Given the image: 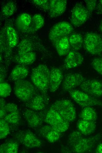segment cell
<instances>
[{"instance_id":"cell-1","label":"cell","mask_w":102,"mask_h":153,"mask_svg":"<svg viewBox=\"0 0 102 153\" xmlns=\"http://www.w3.org/2000/svg\"><path fill=\"white\" fill-rule=\"evenodd\" d=\"M50 72L46 65L41 64L33 69L31 74L33 83L42 93L45 100L47 96Z\"/></svg>"},{"instance_id":"cell-2","label":"cell","mask_w":102,"mask_h":153,"mask_svg":"<svg viewBox=\"0 0 102 153\" xmlns=\"http://www.w3.org/2000/svg\"><path fill=\"white\" fill-rule=\"evenodd\" d=\"M13 90L16 96L21 101L26 102L36 94L34 85L29 81L24 79L15 82Z\"/></svg>"},{"instance_id":"cell-3","label":"cell","mask_w":102,"mask_h":153,"mask_svg":"<svg viewBox=\"0 0 102 153\" xmlns=\"http://www.w3.org/2000/svg\"><path fill=\"white\" fill-rule=\"evenodd\" d=\"M56 111L65 119L70 122L76 117L75 107L71 101L63 99L55 102L50 107Z\"/></svg>"},{"instance_id":"cell-4","label":"cell","mask_w":102,"mask_h":153,"mask_svg":"<svg viewBox=\"0 0 102 153\" xmlns=\"http://www.w3.org/2000/svg\"><path fill=\"white\" fill-rule=\"evenodd\" d=\"M45 122L60 133L66 131L69 127V122L63 118L56 111L50 107L46 114Z\"/></svg>"},{"instance_id":"cell-5","label":"cell","mask_w":102,"mask_h":153,"mask_svg":"<svg viewBox=\"0 0 102 153\" xmlns=\"http://www.w3.org/2000/svg\"><path fill=\"white\" fill-rule=\"evenodd\" d=\"M83 44L85 49L91 54H102V37L98 34L92 32L86 34Z\"/></svg>"},{"instance_id":"cell-6","label":"cell","mask_w":102,"mask_h":153,"mask_svg":"<svg viewBox=\"0 0 102 153\" xmlns=\"http://www.w3.org/2000/svg\"><path fill=\"white\" fill-rule=\"evenodd\" d=\"M68 92L73 100L82 108L96 106H102L101 101L82 91L72 89Z\"/></svg>"},{"instance_id":"cell-7","label":"cell","mask_w":102,"mask_h":153,"mask_svg":"<svg viewBox=\"0 0 102 153\" xmlns=\"http://www.w3.org/2000/svg\"><path fill=\"white\" fill-rule=\"evenodd\" d=\"M101 137L100 134L85 137L84 136L79 139L69 147L73 153H83L92 149Z\"/></svg>"},{"instance_id":"cell-8","label":"cell","mask_w":102,"mask_h":153,"mask_svg":"<svg viewBox=\"0 0 102 153\" xmlns=\"http://www.w3.org/2000/svg\"><path fill=\"white\" fill-rule=\"evenodd\" d=\"M72 26L68 22L62 21L55 24L48 34V38L54 44L61 38L68 36L73 31Z\"/></svg>"},{"instance_id":"cell-9","label":"cell","mask_w":102,"mask_h":153,"mask_svg":"<svg viewBox=\"0 0 102 153\" xmlns=\"http://www.w3.org/2000/svg\"><path fill=\"white\" fill-rule=\"evenodd\" d=\"M89 15L86 8L82 4L77 2L72 10L71 23L76 27L81 26L87 21Z\"/></svg>"},{"instance_id":"cell-10","label":"cell","mask_w":102,"mask_h":153,"mask_svg":"<svg viewBox=\"0 0 102 153\" xmlns=\"http://www.w3.org/2000/svg\"><path fill=\"white\" fill-rule=\"evenodd\" d=\"M15 137L19 142L28 148H35L42 144L40 140L33 133L28 131H23L16 133Z\"/></svg>"},{"instance_id":"cell-11","label":"cell","mask_w":102,"mask_h":153,"mask_svg":"<svg viewBox=\"0 0 102 153\" xmlns=\"http://www.w3.org/2000/svg\"><path fill=\"white\" fill-rule=\"evenodd\" d=\"M82 91L96 98L102 96V81L96 79L86 80L79 86Z\"/></svg>"},{"instance_id":"cell-12","label":"cell","mask_w":102,"mask_h":153,"mask_svg":"<svg viewBox=\"0 0 102 153\" xmlns=\"http://www.w3.org/2000/svg\"><path fill=\"white\" fill-rule=\"evenodd\" d=\"M86 80L81 74L76 73H71L66 74L62 84V88L65 91H69L73 89Z\"/></svg>"},{"instance_id":"cell-13","label":"cell","mask_w":102,"mask_h":153,"mask_svg":"<svg viewBox=\"0 0 102 153\" xmlns=\"http://www.w3.org/2000/svg\"><path fill=\"white\" fill-rule=\"evenodd\" d=\"M63 79L62 71L57 67L50 70L48 89L51 92L56 91L59 88Z\"/></svg>"},{"instance_id":"cell-14","label":"cell","mask_w":102,"mask_h":153,"mask_svg":"<svg viewBox=\"0 0 102 153\" xmlns=\"http://www.w3.org/2000/svg\"><path fill=\"white\" fill-rule=\"evenodd\" d=\"M67 3L66 0H49L47 12L50 17L55 18L62 14L66 9Z\"/></svg>"},{"instance_id":"cell-15","label":"cell","mask_w":102,"mask_h":153,"mask_svg":"<svg viewBox=\"0 0 102 153\" xmlns=\"http://www.w3.org/2000/svg\"><path fill=\"white\" fill-rule=\"evenodd\" d=\"M5 114L3 119L9 124H18L20 120L19 112L17 105L14 103H6L5 107Z\"/></svg>"},{"instance_id":"cell-16","label":"cell","mask_w":102,"mask_h":153,"mask_svg":"<svg viewBox=\"0 0 102 153\" xmlns=\"http://www.w3.org/2000/svg\"><path fill=\"white\" fill-rule=\"evenodd\" d=\"M84 60L82 55L76 51L69 52L64 61V65L67 69L76 68L82 64Z\"/></svg>"},{"instance_id":"cell-17","label":"cell","mask_w":102,"mask_h":153,"mask_svg":"<svg viewBox=\"0 0 102 153\" xmlns=\"http://www.w3.org/2000/svg\"><path fill=\"white\" fill-rule=\"evenodd\" d=\"M32 20L31 16L27 13L20 14L17 18L15 22L17 29L20 31L27 33Z\"/></svg>"},{"instance_id":"cell-18","label":"cell","mask_w":102,"mask_h":153,"mask_svg":"<svg viewBox=\"0 0 102 153\" xmlns=\"http://www.w3.org/2000/svg\"><path fill=\"white\" fill-rule=\"evenodd\" d=\"M29 70L25 66L18 65L15 66L12 70L8 77L9 80L16 81L24 79L28 76Z\"/></svg>"},{"instance_id":"cell-19","label":"cell","mask_w":102,"mask_h":153,"mask_svg":"<svg viewBox=\"0 0 102 153\" xmlns=\"http://www.w3.org/2000/svg\"><path fill=\"white\" fill-rule=\"evenodd\" d=\"M40 133L43 137L51 143L58 140L60 136V133L56 131L48 124L45 125L41 128Z\"/></svg>"},{"instance_id":"cell-20","label":"cell","mask_w":102,"mask_h":153,"mask_svg":"<svg viewBox=\"0 0 102 153\" xmlns=\"http://www.w3.org/2000/svg\"><path fill=\"white\" fill-rule=\"evenodd\" d=\"M23 115L28 124L31 127H37L41 123L40 117L34 110L30 109H26L24 112Z\"/></svg>"},{"instance_id":"cell-21","label":"cell","mask_w":102,"mask_h":153,"mask_svg":"<svg viewBox=\"0 0 102 153\" xmlns=\"http://www.w3.org/2000/svg\"><path fill=\"white\" fill-rule=\"evenodd\" d=\"M77 127L83 134L90 135L94 131L96 127L95 122L88 121L81 119L77 123Z\"/></svg>"},{"instance_id":"cell-22","label":"cell","mask_w":102,"mask_h":153,"mask_svg":"<svg viewBox=\"0 0 102 153\" xmlns=\"http://www.w3.org/2000/svg\"><path fill=\"white\" fill-rule=\"evenodd\" d=\"M53 44L59 56H64L67 55L69 52L70 46L68 36L61 38Z\"/></svg>"},{"instance_id":"cell-23","label":"cell","mask_w":102,"mask_h":153,"mask_svg":"<svg viewBox=\"0 0 102 153\" xmlns=\"http://www.w3.org/2000/svg\"><path fill=\"white\" fill-rule=\"evenodd\" d=\"M42 96L35 95L30 100L26 102V106L34 111L43 109L45 107V99Z\"/></svg>"},{"instance_id":"cell-24","label":"cell","mask_w":102,"mask_h":153,"mask_svg":"<svg viewBox=\"0 0 102 153\" xmlns=\"http://www.w3.org/2000/svg\"><path fill=\"white\" fill-rule=\"evenodd\" d=\"M36 59L35 53L32 51L23 55H18L15 57V61L19 64L25 66L32 64Z\"/></svg>"},{"instance_id":"cell-25","label":"cell","mask_w":102,"mask_h":153,"mask_svg":"<svg viewBox=\"0 0 102 153\" xmlns=\"http://www.w3.org/2000/svg\"><path fill=\"white\" fill-rule=\"evenodd\" d=\"M44 23V19L41 15H34L32 17L31 24L27 33H31L37 31L43 26Z\"/></svg>"},{"instance_id":"cell-26","label":"cell","mask_w":102,"mask_h":153,"mask_svg":"<svg viewBox=\"0 0 102 153\" xmlns=\"http://www.w3.org/2000/svg\"><path fill=\"white\" fill-rule=\"evenodd\" d=\"M19 144L15 140H9L2 144L0 147L1 153H17L18 152Z\"/></svg>"},{"instance_id":"cell-27","label":"cell","mask_w":102,"mask_h":153,"mask_svg":"<svg viewBox=\"0 0 102 153\" xmlns=\"http://www.w3.org/2000/svg\"><path fill=\"white\" fill-rule=\"evenodd\" d=\"M70 47L74 51L79 50L83 44L84 39L80 34L75 33L69 38Z\"/></svg>"},{"instance_id":"cell-28","label":"cell","mask_w":102,"mask_h":153,"mask_svg":"<svg viewBox=\"0 0 102 153\" xmlns=\"http://www.w3.org/2000/svg\"><path fill=\"white\" fill-rule=\"evenodd\" d=\"M81 119L90 121L95 122L97 116L95 110L91 107L83 108L80 115Z\"/></svg>"},{"instance_id":"cell-29","label":"cell","mask_w":102,"mask_h":153,"mask_svg":"<svg viewBox=\"0 0 102 153\" xmlns=\"http://www.w3.org/2000/svg\"><path fill=\"white\" fill-rule=\"evenodd\" d=\"M6 34L8 45L10 47L13 48L18 43V36L14 29L11 26H7Z\"/></svg>"},{"instance_id":"cell-30","label":"cell","mask_w":102,"mask_h":153,"mask_svg":"<svg viewBox=\"0 0 102 153\" xmlns=\"http://www.w3.org/2000/svg\"><path fill=\"white\" fill-rule=\"evenodd\" d=\"M33 45L32 42L28 39L22 40L17 46L18 55H21L33 51Z\"/></svg>"},{"instance_id":"cell-31","label":"cell","mask_w":102,"mask_h":153,"mask_svg":"<svg viewBox=\"0 0 102 153\" xmlns=\"http://www.w3.org/2000/svg\"><path fill=\"white\" fill-rule=\"evenodd\" d=\"M16 9V4L13 1H9L6 3L2 7V15L4 17H9L13 15Z\"/></svg>"},{"instance_id":"cell-32","label":"cell","mask_w":102,"mask_h":153,"mask_svg":"<svg viewBox=\"0 0 102 153\" xmlns=\"http://www.w3.org/2000/svg\"><path fill=\"white\" fill-rule=\"evenodd\" d=\"M9 123L3 119H0V139L5 138L10 132Z\"/></svg>"},{"instance_id":"cell-33","label":"cell","mask_w":102,"mask_h":153,"mask_svg":"<svg viewBox=\"0 0 102 153\" xmlns=\"http://www.w3.org/2000/svg\"><path fill=\"white\" fill-rule=\"evenodd\" d=\"M11 89L10 85L7 82H2L0 84V96L5 98L9 96L11 93Z\"/></svg>"},{"instance_id":"cell-34","label":"cell","mask_w":102,"mask_h":153,"mask_svg":"<svg viewBox=\"0 0 102 153\" xmlns=\"http://www.w3.org/2000/svg\"><path fill=\"white\" fill-rule=\"evenodd\" d=\"M83 135L79 131H75L72 132L68 137L67 145L70 147Z\"/></svg>"},{"instance_id":"cell-35","label":"cell","mask_w":102,"mask_h":153,"mask_svg":"<svg viewBox=\"0 0 102 153\" xmlns=\"http://www.w3.org/2000/svg\"><path fill=\"white\" fill-rule=\"evenodd\" d=\"M91 64L96 71L102 75V57L94 59Z\"/></svg>"},{"instance_id":"cell-36","label":"cell","mask_w":102,"mask_h":153,"mask_svg":"<svg viewBox=\"0 0 102 153\" xmlns=\"http://www.w3.org/2000/svg\"><path fill=\"white\" fill-rule=\"evenodd\" d=\"M31 1L35 5L44 11H48L49 7V0H33Z\"/></svg>"},{"instance_id":"cell-37","label":"cell","mask_w":102,"mask_h":153,"mask_svg":"<svg viewBox=\"0 0 102 153\" xmlns=\"http://www.w3.org/2000/svg\"><path fill=\"white\" fill-rule=\"evenodd\" d=\"M86 4V9L89 14H91L96 9L97 2L95 0H85Z\"/></svg>"},{"instance_id":"cell-38","label":"cell","mask_w":102,"mask_h":153,"mask_svg":"<svg viewBox=\"0 0 102 153\" xmlns=\"http://www.w3.org/2000/svg\"><path fill=\"white\" fill-rule=\"evenodd\" d=\"M96 9L98 14L102 15V0L98 1L97 3Z\"/></svg>"},{"instance_id":"cell-39","label":"cell","mask_w":102,"mask_h":153,"mask_svg":"<svg viewBox=\"0 0 102 153\" xmlns=\"http://www.w3.org/2000/svg\"><path fill=\"white\" fill-rule=\"evenodd\" d=\"M95 152L97 153H102V143L99 144L97 146Z\"/></svg>"},{"instance_id":"cell-40","label":"cell","mask_w":102,"mask_h":153,"mask_svg":"<svg viewBox=\"0 0 102 153\" xmlns=\"http://www.w3.org/2000/svg\"><path fill=\"white\" fill-rule=\"evenodd\" d=\"M98 29L99 31L102 32V21H101L99 24Z\"/></svg>"}]
</instances>
